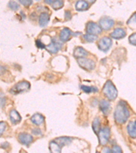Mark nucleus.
Listing matches in <instances>:
<instances>
[{
    "label": "nucleus",
    "instance_id": "nucleus-1",
    "mask_svg": "<svg viewBox=\"0 0 136 153\" xmlns=\"http://www.w3.org/2000/svg\"><path fill=\"white\" fill-rule=\"evenodd\" d=\"M129 117V111L128 110L127 105L123 101L119 102L114 112V120L118 124L122 125L127 121Z\"/></svg>",
    "mask_w": 136,
    "mask_h": 153
},
{
    "label": "nucleus",
    "instance_id": "nucleus-2",
    "mask_svg": "<svg viewBox=\"0 0 136 153\" xmlns=\"http://www.w3.org/2000/svg\"><path fill=\"white\" fill-rule=\"evenodd\" d=\"M103 93L109 100L114 101L118 96V91L114 84L110 80H108L105 84L103 88Z\"/></svg>",
    "mask_w": 136,
    "mask_h": 153
},
{
    "label": "nucleus",
    "instance_id": "nucleus-3",
    "mask_svg": "<svg viewBox=\"0 0 136 153\" xmlns=\"http://www.w3.org/2000/svg\"><path fill=\"white\" fill-rule=\"evenodd\" d=\"M30 84L27 81H21L14 85L10 90V92L14 94L23 93L28 91L30 88Z\"/></svg>",
    "mask_w": 136,
    "mask_h": 153
},
{
    "label": "nucleus",
    "instance_id": "nucleus-4",
    "mask_svg": "<svg viewBox=\"0 0 136 153\" xmlns=\"http://www.w3.org/2000/svg\"><path fill=\"white\" fill-rule=\"evenodd\" d=\"M97 135H98L99 141H100V144L103 146L106 145L108 142L109 138H110V128L106 127L100 129Z\"/></svg>",
    "mask_w": 136,
    "mask_h": 153
},
{
    "label": "nucleus",
    "instance_id": "nucleus-5",
    "mask_svg": "<svg viewBox=\"0 0 136 153\" xmlns=\"http://www.w3.org/2000/svg\"><path fill=\"white\" fill-rule=\"evenodd\" d=\"M78 63L82 68L85 69L87 71L93 70L95 67V63L93 60L86 59L85 57L78 58Z\"/></svg>",
    "mask_w": 136,
    "mask_h": 153
},
{
    "label": "nucleus",
    "instance_id": "nucleus-6",
    "mask_svg": "<svg viewBox=\"0 0 136 153\" xmlns=\"http://www.w3.org/2000/svg\"><path fill=\"white\" fill-rule=\"evenodd\" d=\"M112 39L110 38H108V37H104V38H101L98 44V47L100 48V50L104 52H107L110 48L112 46Z\"/></svg>",
    "mask_w": 136,
    "mask_h": 153
},
{
    "label": "nucleus",
    "instance_id": "nucleus-7",
    "mask_svg": "<svg viewBox=\"0 0 136 153\" xmlns=\"http://www.w3.org/2000/svg\"><path fill=\"white\" fill-rule=\"evenodd\" d=\"M114 25V21L110 17L104 16L101 18L100 21V25L101 29L105 31H108Z\"/></svg>",
    "mask_w": 136,
    "mask_h": 153
},
{
    "label": "nucleus",
    "instance_id": "nucleus-8",
    "mask_svg": "<svg viewBox=\"0 0 136 153\" xmlns=\"http://www.w3.org/2000/svg\"><path fill=\"white\" fill-rule=\"evenodd\" d=\"M86 30L87 33L98 35V34H100L101 33L102 29H101L100 26H99L97 24L93 23V22H88L86 24Z\"/></svg>",
    "mask_w": 136,
    "mask_h": 153
},
{
    "label": "nucleus",
    "instance_id": "nucleus-9",
    "mask_svg": "<svg viewBox=\"0 0 136 153\" xmlns=\"http://www.w3.org/2000/svg\"><path fill=\"white\" fill-rule=\"evenodd\" d=\"M61 48V44L55 39H53L51 42L46 46L45 48L51 53H56Z\"/></svg>",
    "mask_w": 136,
    "mask_h": 153
},
{
    "label": "nucleus",
    "instance_id": "nucleus-10",
    "mask_svg": "<svg viewBox=\"0 0 136 153\" xmlns=\"http://www.w3.org/2000/svg\"><path fill=\"white\" fill-rule=\"evenodd\" d=\"M19 142L25 146H28L33 142V137L26 133H21L19 135Z\"/></svg>",
    "mask_w": 136,
    "mask_h": 153
},
{
    "label": "nucleus",
    "instance_id": "nucleus-11",
    "mask_svg": "<svg viewBox=\"0 0 136 153\" xmlns=\"http://www.w3.org/2000/svg\"><path fill=\"white\" fill-rule=\"evenodd\" d=\"M126 36V31L125 29L122 28H117L115 29L112 33L110 34V36L114 39H122L125 38Z\"/></svg>",
    "mask_w": 136,
    "mask_h": 153
},
{
    "label": "nucleus",
    "instance_id": "nucleus-12",
    "mask_svg": "<svg viewBox=\"0 0 136 153\" xmlns=\"http://www.w3.org/2000/svg\"><path fill=\"white\" fill-rule=\"evenodd\" d=\"M49 20H50V16L46 12H42L39 17V25L42 27H44L48 25Z\"/></svg>",
    "mask_w": 136,
    "mask_h": 153
},
{
    "label": "nucleus",
    "instance_id": "nucleus-13",
    "mask_svg": "<svg viewBox=\"0 0 136 153\" xmlns=\"http://www.w3.org/2000/svg\"><path fill=\"white\" fill-rule=\"evenodd\" d=\"M127 131L131 137L136 138V121H130L129 123Z\"/></svg>",
    "mask_w": 136,
    "mask_h": 153
},
{
    "label": "nucleus",
    "instance_id": "nucleus-14",
    "mask_svg": "<svg viewBox=\"0 0 136 153\" xmlns=\"http://www.w3.org/2000/svg\"><path fill=\"white\" fill-rule=\"evenodd\" d=\"M10 118L11 122L13 124H16V123H19L21 120V116H20L19 113L15 110H12L10 112Z\"/></svg>",
    "mask_w": 136,
    "mask_h": 153
},
{
    "label": "nucleus",
    "instance_id": "nucleus-15",
    "mask_svg": "<svg viewBox=\"0 0 136 153\" xmlns=\"http://www.w3.org/2000/svg\"><path fill=\"white\" fill-rule=\"evenodd\" d=\"M31 121L33 123L34 125L39 126L44 123V117L40 114H35L31 117Z\"/></svg>",
    "mask_w": 136,
    "mask_h": 153
},
{
    "label": "nucleus",
    "instance_id": "nucleus-16",
    "mask_svg": "<svg viewBox=\"0 0 136 153\" xmlns=\"http://www.w3.org/2000/svg\"><path fill=\"white\" fill-rule=\"evenodd\" d=\"M88 55V52L82 47H77L74 51V56L76 58L86 57Z\"/></svg>",
    "mask_w": 136,
    "mask_h": 153
},
{
    "label": "nucleus",
    "instance_id": "nucleus-17",
    "mask_svg": "<svg viewBox=\"0 0 136 153\" xmlns=\"http://www.w3.org/2000/svg\"><path fill=\"white\" fill-rule=\"evenodd\" d=\"M110 103L106 100H101L100 103V108L104 115H108L109 110H110Z\"/></svg>",
    "mask_w": 136,
    "mask_h": 153
},
{
    "label": "nucleus",
    "instance_id": "nucleus-18",
    "mask_svg": "<svg viewBox=\"0 0 136 153\" xmlns=\"http://www.w3.org/2000/svg\"><path fill=\"white\" fill-rule=\"evenodd\" d=\"M71 36V31L68 28H64L61 30L59 38L62 42H66L68 40Z\"/></svg>",
    "mask_w": 136,
    "mask_h": 153
},
{
    "label": "nucleus",
    "instance_id": "nucleus-19",
    "mask_svg": "<svg viewBox=\"0 0 136 153\" xmlns=\"http://www.w3.org/2000/svg\"><path fill=\"white\" fill-rule=\"evenodd\" d=\"M88 7H89V5L85 0H80L76 4V9L78 11L86 10L88 8Z\"/></svg>",
    "mask_w": 136,
    "mask_h": 153
},
{
    "label": "nucleus",
    "instance_id": "nucleus-20",
    "mask_svg": "<svg viewBox=\"0 0 136 153\" xmlns=\"http://www.w3.org/2000/svg\"><path fill=\"white\" fill-rule=\"evenodd\" d=\"M55 142L57 143L61 147H62L65 145L70 144L71 142V139L70 137H61L56 138Z\"/></svg>",
    "mask_w": 136,
    "mask_h": 153
},
{
    "label": "nucleus",
    "instance_id": "nucleus-21",
    "mask_svg": "<svg viewBox=\"0 0 136 153\" xmlns=\"http://www.w3.org/2000/svg\"><path fill=\"white\" fill-rule=\"evenodd\" d=\"M93 129L96 134H98L99 131L101 129V122L99 118H95L93 122Z\"/></svg>",
    "mask_w": 136,
    "mask_h": 153
},
{
    "label": "nucleus",
    "instance_id": "nucleus-22",
    "mask_svg": "<svg viewBox=\"0 0 136 153\" xmlns=\"http://www.w3.org/2000/svg\"><path fill=\"white\" fill-rule=\"evenodd\" d=\"M50 150L52 152H60L61 151V147L55 141H53L49 145Z\"/></svg>",
    "mask_w": 136,
    "mask_h": 153
},
{
    "label": "nucleus",
    "instance_id": "nucleus-23",
    "mask_svg": "<svg viewBox=\"0 0 136 153\" xmlns=\"http://www.w3.org/2000/svg\"><path fill=\"white\" fill-rule=\"evenodd\" d=\"M81 89L86 93H95L98 91L97 88L94 87V86H85V85L81 86Z\"/></svg>",
    "mask_w": 136,
    "mask_h": 153
},
{
    "label": "nucleus",
    "instance_id": "nucleus-24",
    "mask_svg": "<svg viewBox=\"0 0 136 153\" xmlns=\"http://www.w3.org/2000/svg\"><path fill=\"white\" fill-rule=\"evenodd\" d=\"M84 38H85V40L88 42H95L97 38V35H94V34H91V33H86V35L84 36Z\"/></svg>",
    "mask_w": 136,
    "mask_h": 153
},
{
    "label": "nucleus",
    "instance_id": "nucleus-25",
    "mask_svg": "<svg viewBox=\"0 0 136 153\" xmlns=\"http://www.w3.org/2000/svg\"><path fill=\"white\" fill-rule=\"evenodd\" d=\"M63 2L62 0H56L52 4V7L54 10H59L63 7Z\"/></svg>",
    "mask_w": 136,
    "mask_h": 153
},
{
    "label": "nucleus",
    "instance_id": "nucleus-26",
    "mask_svg": "<svg viewBox=\"0 0 136 153\" xmlns=\"http://www.w3.org/2000/svg\"><path fill=\"white\" fill-rule=\"evenodd\" d=\"M8 7L14 11H16L19 9V5L16 1H13V0H11V1H9Z\"/></svg>",
    "mask_w": 136,
    "mask_h": 153
},
{
    "label": "nucleus",
    "instance_id": "nucleus-27",
    "mask_svg": "<svg viewBox=\"0 0 136 153\" xmlns=\"http://www.w3.org/2000/svg\"><path fill=\"white\" fill-rule=\"evenodd\" d=\"M127 25H136V13L133 14L131 16V18L127 21Z\"/></svg>",
    "mask_w": 136,
    "mask_h": 153
},
{
    "label": "nucleus",
    "instance_id": "nucleus-28",
    "mask_svg": "<svg viewBox=\"0 0 136 153\" xmlns=\"http://www.w3.org/2000/svg\"><path fill=\"white\" fill-rule=\"evenodd\" d=\"M129 43L132 45L136 46V33L132 34L129 38Z\"/></svg>",
    "mask_w": 136,
    "mask_h": 153
},
{
    "label": "nucleus",
    "instance_id": "nucleus-29",
    "mask_svg": "<svg viewBox=\"0 0 136 153\" xmlns=\"http://www.w3.org/2000/svg\"><path fill=\"white\" fill-rule=\"evenodd\" d=\"M20 3L23 4L25 6H29L33 3L32 0H19Z\"/></svg>",
    "mask_w": 136,
    "mask_h": 153
},
{
    "label": "nucleus",
    "instance_id": "nucleus-30",
    "mask_svg": "<svg viewBox=\"0 0 136 153\" xmlns=\"http://www.w3.org/2000/svg\"><path fill=\"white\" fill-rule=\"evenodd\" d=\"M5 129H6V123L4 122H0V135L3 134Z\"/></svg>",
    "mask_w": 136,
    "mask_h": 153
},
{
    "label": "nucleus",
    "instance_id": "nucleus-31",
    "mask_svg": "<svg viewBox=\"0 0 136 153\" xmlns=\"http://www.w3.org/2000/svg\"><path fill=\"white\" fill-rule=\"evenodd\" d=\"M36 44L37 47L39 48L42 49V48H44L46 47V46L44 45V44L42 42L39 40V39H37L36 42Z\"/></svg>",
    "mask_w": 136,
    "mask_h": 153
},
{
    "label": "nucleus",
    "instance_id": "nucleus-32",
    "mask_svg": "<svg viewBox=\"0 0 136 153\" xmlns=\"http://www.w3.org/2000/svg\"><path fill=\"white\" fill-rule=\"evenodd\" d=\"M111 151H112V152H122L123 150L122 149H120V147L118 146H113V148L112 149V150H111Z\"/></svg>",
    "mask_w": 136,
    "mask_h": 153
},
{
    "label": "nucleus",
    "instance_id": "nucleus-33",
    "mask_svg": "<svg viewBox=\"0 0 136 153\" xmlns=\"http://www.w3.org/2000/svg\"><path fill=\"white\" fill-rule=\"evenodd\" d=\"M32 132H33V134L34 135H41L42 134L41 130L40 129H33V131H32Z\"/></svg>",
    "mask_w": 136,
    "mask_h": 153
},
{
    "label": "nucleus",
    "instance_id": "nucleus-34",
    "mask_svg": "<svg viewBox=\"0 0 136 153\" xmlns=\"http://www.w3.org/2000/svg\"><path fill=\"white\" fill-rule=\"evenodd\" d=\"M6 69L4 66L0 65V76H2L3 74H4V73L6 72Z\"/></svg>",
    "mask_w": 136,
    "mask_h": 153
},
{
    "label": "nucleus",
    "instance_id": "nucleus-35",
    "mask_svg": "<svg viewBox=\"0 0 136 153\" xmlns=\"http://www.w3.org/2000/svg\"><path fill=\"white\" fill-rule=\"evenodd\" d=\"M110 152L112 151H111V150L109 149L108 148H105V149L103 150V152Z\"/></svg>",
    "mask_w": 136,
    "mask_h": 153
},
{
    "label": "nucleus",
    "instance_id": "nucleus-36",
    "mask_svg": "<svg viewBox=\"0 0 136 153\" xmlns=\"http://www.w3.org/2000/svg\"><path fill=\"white\" fill-rule=\"evenodd\" d=\"M46 1V3H48V4H52L53 3V2H54L56 1V0H45Z\"/></svg>",
    "mask_w": 136,
    "mask_h": 153
},
{
    "label": "nucleus",
    "instance_id": "nucleus-37",
    "mask_svg": "<svg viewBox=\"0 0 136 153\" xmlns=\"http://www.w3.org/2000/svg\"><path fill=\"white\" fill-rule=\"evenodd\" d=\"M88 4H93L95 1V0H85Z\"/></svg>",
    "mask_w": 136,
    "mask_h": 153
}]
</instances>
